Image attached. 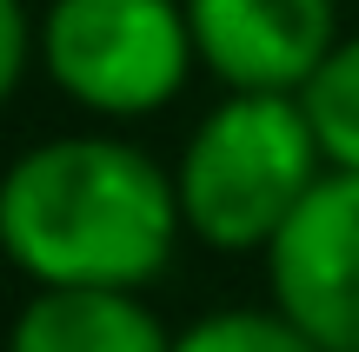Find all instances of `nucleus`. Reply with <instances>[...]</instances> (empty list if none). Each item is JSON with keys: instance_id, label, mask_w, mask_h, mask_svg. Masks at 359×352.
Returning <instances> with one entry per match:
<instances>
[{"instance_id": "obj_1", "label": "nucleus", "mask_w": 359, "mask_h": 352, "mask_svg": "<svg viewBox=\"0 0 359 352\" xmlns=\"http://www.w3.org/2000/svg\"><path fill=\"white\" fill-rule=\"evenodd\" d=\"M180 239L173 173L120 133H60L0 173V260L34 293H147Z\"/></svg>"}, {"instance_id": "obj_2", "label": "nucleus", "mask_w": 359, "mask_h": 352, "mask_svg": "<svg viewBox=\"0 0 359 352\" xmlns=\"http://www.w3.org/2000/svg\"><path fill=\"white\" fill-rule=\"evenodd\" d=\"M326 153L299 93H226L173 160L187 239L206 253H259L326 180Z\"/></svg>"}, {"instance_id": "obj_3", "label": "nucleus", "mask_w": 359, "mask_h": 352, "mask_svg": "<svg viewBox=\"0 0 359 352\" xmlns=\"http://www.w3.org/2000/svg\"><path fill=\"white\" fill-rule=\"evenodd\" d=\"M187 0H47L40 73L93 120H147L193 80Z\"/></svg>"}, {"instance_id": "obj_4", "label": "nucleus", "mask_w": 359, "mask_h": 352, "mask_svg": "<svg viewBox=\"0 0 359 352\" xmlns=\"http://www.w3.org/2000/svg\"><path fill=\"white\" fill-rule=\"evenodd\" d=\"M273 313L320 352H359V173H326L266 246Z\"/></svg>"}, {"instance_id": "obj_5", "label": "nucleus", "mask_w": 359, "mask_h": 352, "mask_svg": "<svg viewBox=\"0 0 359 352\" xmlns=\"http://www.w3.org/2000/svg\"><path fill=\"white\" fill-rule=\"evenodd\" d=\"M193 53L226 93H306L339 47V0H187Z\"/></svg>"}, {"instance_id": "obj_6", "label": "nucleus", "mask_w": 359, "mask_h": 352, "mask_svg": "<svg viewBox=\"0 0 359 352\" xmlns=\"http://www.w3.org/2000/svg\"><path fill=\"white\" fill-rule=\"evenodd\" d=\"M7 352H173V332L140 293H27Z\"/></svg>"}, {"instance_id": "obj_7", "label": "nucleus", "mask_w": 359, "mask_h": 352, "mask_svg": "<svg viewBox=\"0 0 359 352\" xmlns=\"http://www.w3.org/2000/svg\"><path fill=\"white\" fill-rule=\"evenodd\" d=\"M299 106H306L313 133H320L326 167L359 173V34H346L326 53V66L306 80V93H299Z\"/></svg>"}, {"instance_id": "obj_8", "label": "nucleus", "mask_w": 359, "mask_h": 352, "mask_svg": "<svg viewBox=\"0 0 359 352\" xmlns=\"http://www.w3.org/2000/svg\"><path fill=\"white\" fill-rule=\"evenodd\" d=\"M173 352H320L299 326H286L273 306H219L173 332Z\"/></svg>"}, {"instance_id": "obj_9", "label": "nucleus", "mask_w": 359, "mask_h": 352, "mask_svg": "<svg viewBox=\"0 0 359 352\" xmlns=\"http://www.w3.org/2000/svg\"><path fill=\"white\" fill-rule=\"evenodd\" d=\"M34 60H40V20L27 13V0H0V106L20 93Z\"/></svg>"}]
</instances>
